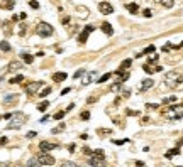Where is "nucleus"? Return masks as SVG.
<instances>
[{
    "label": "nucleus",
    "mask_w": 183,
    "mask_h": 167,
    "mask_svg": "<svg viewBox=\"0 0 183 167\" xmlns=\"http://www.w3.org/2000/svg\"><path fill=\"white\" fill-rule=\"evenodd\" d=\"M36 34L41 37H49L53 34V27H51L49 24H46V22H41L36 27Z\"/></svg>",
    "instance_id": "obj_1"
},
{
    "label": "nucleus",
    "mask_w": 183,
    "mask_h": 167,
    "mask_svg": "<svg viewBox=\"0 0 183 167\" xmlns=\"http://www.w3.org/2000/svg\"><path fill=\"white\" fill-rule=\"evenodd\" d=\"M168 116L171 118V120H180L183 116V105H175V106H171L170 111H168Z\"/></svg>",
    "instance_id": "obj_2"
},
{
    "label": "nucleus",
    "mask_w": 183,
    "mask_h": 167,
    "mask_svg": "<svg viewBox=\"0 0 183 167\" xmlns=\"http://www.w3.org/2000/svg\"><path fill=\"white\" fill-rule=\"evenodd\" d=\"M88 164H90L92 167H105V159H104V155L92 154L90 159H88Z\"/></svg>",
    "instance_id": "obj_3"
},
{
    "label": "nucleus",
    "mask_w": 183,
    "mask_h": 167,
    "mask_svg": "<svg viewBox=\"0 0 183 167\" xmlns=\"http://www.w3.org/2000/svg\"><path fill=\"white\" fill-rule=\"evenodd\" d=\"M37 160H39L41 166H53V164H54V157L49 155L48 152H41L39 157H37Z\"/></svg>",
    "instance_id": "obj_4"
},
{
    "label": "nucleus",
    "mask_w": 183,
    "mask_h": 167,
    "mask_svg": "<svg viewBox=\"0 0 183 167\" xmlns=\"http://www.w3.org/2000/svg\"><path fill=\"white\" fill-rule=\"evenodd\" d=\"M166 81H168V84H170V86H176L178 83H182V81H183V78L176 73V71H171V73L166 74Z\"/></svg>",
    "instance_id": "obj_5"
},
{
    "label": "nucleus",
    "mask_w": 183,
    "mask_h": 167,
    "mask_svg": "<svg viewBox=\"0 0 183 167\" xmlns=\"http://www.w3.org/2000/svg\"><path fill=\"white\" fill-rule=\"evenodd\" d=\"M12 118H14V120L9 123V127H7V128H19V127L24 123V115H22V113H14V115H12Z\"/></svg>",
    "instance_id": "obj_6"
},
{
    "label": "nucleus",
    "mask_w": 183,
    "mask_h": 167,
    "mask_svg": "<svg viewBox=\"0 0 183 167\" xmlns=\"http://www.w3.org/2000/svg\"><path fill=\"white\" fill-rule=\"evenodd\" d=\"M98 10H100L104 15H110V14L114 12V7L110 5L109 2H100V3H98Z\"/></svg>",
    "instance_id": "obj_7"
},
{
    "label": "nucleus",
    "mask_w": 183,
    "mask_h": 167,
    "mask_svg": "<svg viewBox=\"0 0 183 167\" xmlns=\"http://www.w3.org/2000/svg\"><path fill=\"white\" fill-rule=\"evenodd\" d=\"M41 86H42V81H32V83H29L26 86V91L29 93V94H34V93H37V90Z\"/></svg>",
    "instance_id": "obj_8"
},
{
    "label": "nucleus",
    "mask_w": 183,
    "mask_h": 167,
    "mask_svg": "<svg viewBox=\"0 0 183 167\" xmlns=\"http://www.w3.org/2000/svg\"><path fill=\"white\" fill-rule=\"evenodd\" d=\"M39 148H41V152H51V150L58 148V145H56V144H51V142H46V140H42V142L39 144Z\"/></svg>",
    "instance_id": "obj_9"
},
{
    "label": "nucleus",
    "mask_w": 183,
    "mask_h": 167,
    "mask_svg": "<svg viewBox=\"0 0 183 167\" xmlns=\"http://www.w3.org/2000/svg\"><path fill=\"white\" fill-rule=\"evenodd\" d=\"M93 29H95L93 25H87V27L83 29V32L80 34V37H78V41H80L81 44H83V42H87V39H88V34H90V32L93 31Z\"/></svg>",
    "instance_id": "obj_10"
},
{
    "label": "nucleus",
    "mask_w": 183,
    "mask_h": 167,
    "mask_svg": "<svg viewBox=\"0 0 183 167\" xmlns=\"http://www.w3.org/2000/svg\"><path fill=\"white\" fill-rule=\"evenodd\" d=\"M153 84H154V81H153L151 78L143 79V83H141V91H147L149 88H153Z\"/></svg>",
    "instance_id": "obj_11"
},
{
    "label": "nucleus",
    "mask_w": 183,
    "mask_h": 167,
    "mask_svg": "<svg viewBox=\"0 0 183 167\" xmlns=\"http://www.w3.org/2000/svg\"><path fill=\"white\" fill-rule=\"evenodd\" d=\"M100 29H102V32H104V34H107V36H112V34H114V29H112V25H110L109 22H104Z\"/></svg>",
    "instance_id": "obj_12"
},
{
    "label": "nucleus",
    "mask_w": 183,
    "mask_h": 167,
    "mask_svg": "<svg viewBox=\"0 0 183 167\" xmlns=\"http://www.w3.org/2000/svg\"><path fill=\"white\" fill-rule=\"evenodd\" d=\"M68 78V74L66 73H54L53 74V79H54L56 83H61V81H65Z\"/></svg>",
    "instance_id": "obj_13"
},
{
    "label": "nucleus",
    "mask_w": 183,
    "mask_h": 167,
    "mask_svg": "<svg viewBox=\"0 0 183 167\" xmlns=\"http://www.w3.org/2000/svg\"><path fill=\"white\" fill-rule=\"evenodd\" d=\"M20 57L24 59V63H26V64H32V61H34V56L27 54V53H20Z\"/></svg>",
    "instance_id": "obj_14"
},
{
    "label": "nucleus",
    "mask_w": 183,
    "mask_h": 167,
    "mask_svg": "<svg viewBox=\"0 0 183 167\" xmlns=\"http://www.w3.org/2000/svg\"><path fill=\"white\" fill-rule=\"evenodd\" d=\"M20 68H22V64H20L19 61H12V63L9 64V71H17Z\"/></svg>",
    "instance_id": "obj_15"
},
{
    "label": "nucleus",
    "mask_w": 183,
    "mask_h": 167,
    "mask_svg": "<svg viewBox=\"0 0 183 167\" xmlns=\"http://www.w3.org/2000/svg\"><path fill=\"white\" fill-rule=\"evenodd\" d=\"M178 154H180V148H178V147H175V148H171V150H168V152H166L165 155H166V159H171L173 155H178Z\"/></svg>",
    "instance_id": "obj_16"
},
{
    "label": "nucleus",
    "mask_w": 183,
    "mask_h": 167,
    "mask_svg": "<svg viewBox=\"0 0 183 167\" xmlns=\"http://www.w3.org/2000/svg\"><path fill=\"white\" fill-rule=\"evenodd\" d=\"M126 9H127L131 14H137V10H139L137 3H127V5H126Z\"/></svg>",
    "instance_id": "obj_17"
},
{
    "label": "nucleus",
    "mask_w": 183,
    "mask_h": 167,
    "mask_svg": "<svg viewBox=\"0 0 183 167\" xmlns=\"http://www.w3.org/2000/svg\"><path fill=\"white\" fill-rule=\"evenodd\" d=\"M0 49H2L3 53H9V51H10L12 47H10V44H9L7 41H2V42H0Z\"/></svg>",
    "instance_id": "obj_18"
},
{
    "label": "nucleus",
    "mask_w": 183,
    "mask_h": 167,
    "mask_svg": "<svg viewBox=\"0 0 183 167\" xmlns=\"http://www.w3.org/2000/svg\"><path fill=\"white\" fill-rule=\"evenodd\" d=\"M131 66H132V59H124L120 64V69H129Z\"/></svg>",
    "instance_id": "obj_19"
},
{
    "label": "nucleus",
    "mask_w": 183,
    "mask_h": 167,
    "mask_svg": "<svg viewBox=\"0 0 183 167\" xmlns=\"http://www.w3.org/2000/svg\"><path fill=\"white\" fill-rule=\"evenodd\" d=\"M48 106H49V101H41V103L37 105V110L39 111H46L48 110Z\"/></svg>",
    "instance_id": "obj_20"
},
{
    "label": "nucleus",
    "mask_w": 183,
    "mask_h": 167,
    "mask_svg": "<svg viewBox=\"0 0 183 167\" xmlns=\"http://www.w3.org/2000/svg\"><path fill=\"white\" fill-rule=\"evenodd\" d=\"M27 167H41V164H39V160H37V159H29Z\"/></svg>",
    "instance_id": "obj_21"
},
{
    "label": "nucleus",
    "mask_w": 183,
    "mask_h": 167,
    "mask_svg": "<svg viewBox=\"0 0 183 167\" xmlns=\"http://www.w3.org/2000/svg\"><path fill=\"white\" fill-rule=\"evenodd\" d=\"M159 2H161V5L166 7V9H171V7H173V3H175L173 0H159Z\"/></svg>",
    "instance_id": "obj_22"
},
{
    "label": "nucleus",
    "mask_w": 183,
    "mask_h": 167,
    "mask_svg": "<svg viewBox=\"0 0 183 167\" xmlns=\"http://www.w3.org/2000/svg\"><path fill=\"white\" fill-rule=\"evenodd\" d=\"M110 76H112V74H110V73H105V74H104V76H100V78L97 79V83H100V84H102V83H105V81L109 79Z\"/></svg>",
    "instance_id": "obj_23"
},
{
    "label": "nucleus",
    "mask_w": 183,
    "mask_h": 167,
    "mask_svg": "<svg viewBox=\"0 0 183 167\" xmlns=\"http://www.w3.org/2000/svg\"><path fill=\"white\" fill-rule=\"evenodd\" d=\"M63 130H65V123H59L56 128L51 130V133H54V135H56V133H59V132H63Z\"/></svg>",
    "instance_id": "obj_24"
},
{
    "label": "nucleus",
    "mask_w": 183,
    "mask_h": 167,
    "mask_svg": "<svg viewBox=\"0 0 183 167\" xmlns=\"http://www.w3.org/2000/svg\"><path fill=\"white\" fill-rule=\"evenodd\" d=\"M22 79H24V76L17 74V76H14V78L10 79V83H12V84H15V83H22Z\"/></svg>",
    "instance_id": "obj_25"
},
{
    "label": "nucleus",
    "mask_w": 183,
    "mask_h": 167,
    "mask_svg": "<svg viewBox=\"0 0 183 167\" xmlns=\"http://www.w3.org/2000/svg\"><path fill=\"white\" fill-rule=\"evenodd\" d=\"M93 78H95V73L92 71V73L87 76V79H83V84H88V83H92V81H93Z\"/></svg>",
    "instance_id": "obj_26"
},
{
    "label": "nucleus",
    "mask_w": 183,
    "mask_h": 167,
    "mask_svg": "<svg viewBox=\"0 0 183 167\" xmlns=\"http://www.w3.org/2000/svg\"><path fill=\"white\" fill-rule=\"evenodd\" d=\"M154 51H156V47H154V46H147L146 49L143 51V54L146 56V54H151V53H154Z\"/></svg>",
    "instance_id": "obj_27"
},
{
    "label": "nucleus",
    "mask_w": 183,
    "mask_h": 167,
    "mask_svg": "<svg viewBox=\"0 0 183 167\" xmlns=\"http://www.w3.org/2000/svg\"><path fill=\"white\" fill-rule=\"evenodd\" d=\"M49 93H51V88H49V86H48V88H44V90H42V91L39 93V96H41V98H46V96H48V94H49Z\"/></svg>",
    "instance_id": "obj_28"
},
{
    "label": "nucleus",
    "mask_w": 183,
    "mask_h": 167,
    "mask_svg": "<svg viewBox=\"0 0 183 167\" xmlns=\"http://www.w3.org/2000/svg\"><path fill=\"white\" fill-rule=\"evenodd\" d=\"M14 100H17V94H9V96H5V98H3V101H5V103L14 101Z\"/></svg>",
    "instance_id": "obj_29"
},
{
    "label": "nucleus",
    "mask_w": 183,
    "mask_h": 167,
    "mask_svg": "<svg viewBox=\"0 0 183 167\" xmlns=\"http://www.w3.org/2000/svg\"><path fill=\"white\" fill-rule=\"evenodd\" d=\"M143 69H144V71H146L147 74L154 73V68H151V64H144V66H143Z\"/></svg>",
    "instance_id": "obj_30"
},
{
    "label": "nucleus",
    "mask_w": 183,
    "mask_h": 167,
    "mask_svg": "<svg viewBox=\"0 0 183 167\" xmlns=\"http://www.w3.org/2000/svg\"><path fill=\"white\" fill-rule=\"evenodd\" d=\"M61 167H78L75 162H71V160H66V162H63L61 164Z\"/></svg>",
    "instance_id": "obj_31"
},
{
    "label": "nucleus",
    "mask_w": 183,
    "mask_h": 167,
    "mask_svg": "<svg viewBox=\"0 0 183 167\" xmlns=\"http://www.w3.org/2000/svg\"><path fill=\"white\" fill-rule=\"evenodd\" d=\"M83 74H85V69H78V71L73 74V78H75V79H78V78H81Z\"/></svg>",
    "instance_id": "obj_32"
},
{
    "label": "nucleus",
    "mask_w": 183,
    "mask_h": 167,
    "mask_svg": "<svg viewBox=\"0 0 183 167\" xmlns=\"http://www.w3.org/2000/svg\"><path fill=\"white\" fill-rule=\"evenodd\" d=\"M65 113H66V111H58V113L54 115V120H61V118L65 116Z\"/></svg>",
    "instance_id": "obj_33"
},
{
    "label": "nucleus",
    "mask_w": 183,
    "mask_h": 167,
    "mask_svg": "<svg viewBox=\"0 0 183 167\" xmlns=\"http://www.w3.org/2000/svg\"><path fill=\"white\" fill-rule=\"evenodd\" d=\"M90 118V111H81V120H88Z\"/></svg>",
    "instance_id": "obj_34"
},
{
    "label": "nucleus",
    "mask_w": 183,
    "mask_h": 167,
    "mask_svg": "<svg viewBox=\"0 0 183 167\" xmlns=\"http://www.w3.org/2000/svg\"><path fill=\"white\" fill-rule=\"evenodd\" d=\"M29 5H31L32 9H39V3H37L36 0H29Z\"/></svg>",
    "instance_id": "obj_35"
},
{
    "label": "nucleus",
    "mask_w": 183,
    "mask_h": 167,
    "mask_svg": "<svg viewBox=\"0 0 183 167\" xmlns=\"http://www.w3.org/2000/svg\"><path fill=\"white\" fill-rule=\"evenodd\" d=\"M36 135H37V132H29V133H26V137H27V138H34Z\"/></svg>",
    "instance_id": "obj_36"
},
{
    "label": "nucleus",
    "mask_w": 183,
    "mask_h": 167,
    "mask_svg": "<svg viewBox=\"0 0 183 167\" xmlns=\"http://www.w3.org/2000/svg\"><path fill=\"white\" fill-rule=\"evenodd\" d=\"M126 142H127V138H124V140H114L115 145H122V144H126Z\"/></svg>",
    "instance_id": "obj_37"
},
{
    "label": "nucleus",
    "mask_w": 183,
    "mask_h": 167,
    "mask_svg": "<svg viewBox=\"0 0 183 167\" xmlns=\"http://www.w3.org/2000/svg\"><path fill=\"white\" fill-rule=\"evenodd\" d=\"M143 14H144V17H151V15H153V12H151L149 9H146V10H144Z\"/></svg>",
    "instance_id": "obj_38"
},
{
    "label": "nucleus",
    "mask_w": 183,
    "mask_h": 167,
    "mask_svg": "<svg viewBox=\"0 0 183 167\" xmlns=\"http://www.w3.org/2000/svg\"><path fill=\"white\" fill-rule=\"evenodd\" d=\"M154 61H158V54H153L149 57V63H154Z\"/></svg>",
    "instance_id": "obj_39"
},
{
    "label": "nucleus",
    "mask_w": 183,
    "mask_h": 167,
    "mask_svg": "<svg viewBox=\"0 0 183 167\" xmlns=\"http://www.w3.org/2000/svg\"><path fill=\"white\" fill-rule=\"evenodd\" d=\"M171 47H173V46H171V44H165V46H163V51H170V49H171Z\"/></svg>",
    "instance_id": "obj_40"
},
{
    "label": "nucleus",
    "mask_w": 183,
    "mask_h": 167,
    "mask_svg": "<svg viewBox=\"0 0 183 167\" xmlns=\"http://www.w3.org/2000/svg\"><path fill=\"white\" fill-rule=\"evenodd\" d=\"M71 91V88H65V90H63V91H61V94H68V93Z\"/></svg>",
    "instance_id": "obj_41"
},
{
    "label": "nucleus",
    "mask_w": 183,
    "mask_h": 167,
    "mask_svg": "<svg viewBox=\"0 0 183 167\" xmlns=\"http://www.w3.org/2000/svg\"><path fill=\"white\" fill-rule=\"evenodd\" d=\"M147 108H151V110H154V108H158V105H154V103H149V105H147Z\"/></svg>",
    "instance_id": "obj_42"
},
{
    "label": "nucleus",
    "mask_w": 183,
    "mask_h": 167,
    "mask_svg": "<svg viewBox=\"0 0 183 167\" xmlns=\"http://www.w3.org/2000/svg\"><path fill=\"white\" fill-rule=\"evenodd\" d=\"M48 120H49V116H48V115H44V116L41 118V123H44V122H48Z\"/></svg>",
    "instance_id": "obj_43"
},
{
    "label": "nucleus",
    "mask_w": 183,
    "mask_h": 167,
    "mask_svg": "<svg viewBox=\"0 0 183 167\" xmlns=\"http://www.w3.org/2000/svg\"><path fill=\"white\" fill-rule=\"evenodd\" d=\"M3 144H7V137H2L0 138V145H3Z\"/></svg>",
    "instance_id": "obj_44"
},
{
    "label": "nucleus",
    "mask_w": 183,
    "mask_h": 167,
    "mask_svg": "<svg viewBox=\"0 0 183 167\" xmlns=\"http://www.w3.org/2000/svg\"><path fill=\"white\" fill-rule=\"evenodd\" d=\"M144 166V162H143V160H137V162H136V167H143Z\"/></svg>",
    "instance_id": "obj_45"
},
{
    "label": "nucleus",
    "mask_w": 183,
    "mask_h": 167,
    "mask_svg": "<svg viewBox=\"0 0 183 167\" xmlns=\"http://www.w3.org/2000/svg\"><path fill=\"white\" fill-rule=\"evenodd\" d=\"M12 115H14V113H7V115H3V118L9 120V118H12Z\"/></svg>",
    "instance_id": "obj_46"
},
{
    "label": "nucleus",
    "mask_w": 183,
    "mask_h": 167,
    "mask_svg": "<svg viewBox=\"0 0 183 167\" xmlns=\"http://www.w3.org/2000/svg\"><path fill=\"white\" fill-rule=\"evenodd\" d=\"M73 106H75L73 103H70V105H68V108H66V111H70V110H73Z\"/></svg>",
    "instance_id": "obj_47"
},
{
    "label": "nucleus",
    "mask_w": 183,
    "mask_h": 167,
    "mask_svg": "<svg viewBox=\"0 0 183 167\" xmlns=\"http://www.w3.org/2000/svg\"><path fill=\"white\" fill-rule=\"evenodd\" d=\"M68 150H70V152H75V145H73V144H71V145L68 147Z\"/></svg>",
    "instance_id": "obj_48"
},
{
    "label": "nucleus",
    "mask_w": 183,
    "mask_h": 167,
    "mask_svg": "<svg viewBox=\"0 0 183 167\" xmlns=\"http://www.w3.org/2000/svg\"><path fill=\"white\" fill-rule=\"evenodd\" d=\"M180 144H183V140H182V142H180Z\"/></svg>",
    "instance_id": "obj_49"
},
{
    "label": "nucleus",
    "mask_w": 183,
    "mask_h": 167,
    "mask_svg": "<svg viewBox=\"0 0 183 167\" xmlns=\"http://www.w3.org/2000/svg\"><path fill=\"white\" fill-rule=\"evenodd\" d=\"M178 167H182V166H178Z\"/></svg>",
    "instance_id": "obj_50"
}]
</instances>
